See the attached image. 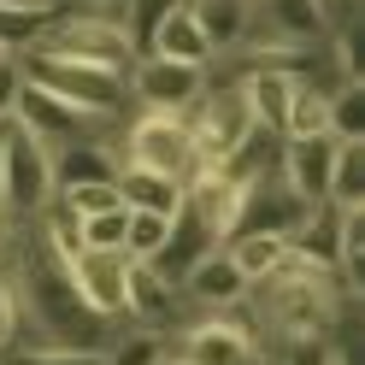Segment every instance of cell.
<instances>
[{
    "label": "cell",
    "mask_w": 365,
    "mask_h": 365,
    "mask_svg": "<svg viewBox=\"0 0 365 365\" xmlns=\"http://www.w3.org/2000/svg\"><path fill=\"white\" fill-rule=\"evenodd\" d=\"M6 259H12V283H18V336L24 341L83 348V354H106L112 341H118L124 318H101L95 307L83 301L71 265L48 247V236L36 230V218L18 224Z\"/></svg>",
    "instance_id": "6da1fadb"
},
{
    "label": "cell",
    "mask_w": 365,
    "mask_h": 365,
    "mask_svg": "<svg viewBox=\"0 0 365 365\" xmlns=\"http://www.w3.org/2000/svg\"><path fill=\"white\" fill-rule=\"evenodd\" d=\"M159 354L182 365H265V336L247 312V301H236L218 312L177 318V330L159 336Z\"/></svg>",
    "instance_id": "7a4b0ae2"
},
{
    "label": "cell",
    "mask_w": 365,
    "mask_h": 365,
    "mask_svg": "<svg viewBox=\"0 0 365 365\" xmlns=\"http://www.w3.org/2000/svg\"><path fill=\"white\" fill-rule=\"evenodd\" d=\"M24 53H53V59H77V65H101V71H118L130 77L135 65V48L124 24L112 12H95V6H71V12H48L41 36L30 41Z\"/></svg>",
    "instance_id": "3957f363"
},
{
    "label": "cell",
    "mask_w": 365,
    "mask_h": 365,
    "mask_svg": "<svg viewBox=\"0 0 365 365\" xmlns=\"http://www.w3.org/2000/svg\"><path fill=\"white\" fill-rule=\"evenodd\" d=\"M18 65H24V77L41 83L48 95L71 101L77 112H88V118H106L118 124L130 112V83L118 71H101V65H77V59H53V53H18Z\"/></svg>",
    "instance_id": "277c9868"
},
{
    "label": "cell",
    "mask_w": 365,
    "mask_h": 365,
    "mask_svg": "<svg viewBox=\"0 0 365 365\" xmlns=\"http://www.w3.org/2000/svg\"><path fill=\"white\" fill-rule=\"evenodd\" d=\"M112 148H118L124 165L165 171L177 182L195 165V135H189V124H182L177 112H135V118L124 124V142H112Z\"/></svg>",
    "instance_id": "5b68a950"
},
{
    "label": "cell",
    "mask_w": 365,
    "mask_h": 365,
    "mask_svg": "<svg viewBox=\"0 0 365 365\" xmlns=\"http://www.w3.org/2000/svg\"><path fill=\"white\" fill-rule=\"evenodd\" d=\"M12 124L24 135H36L48 153L71 148V142H101L106 135V118H88V112H77L71 101L48 95V88L30 83V77H24V88H18V101H12Z\"/></svg>",
    "instance_id": "8992f818"
},
{
    "label": "cell",
    "mask_w": 365,
    "mask_h": 365,
    "mask_svg": "<svg viewBox=\"0 0 365 365\" xmlns=\"http://www.w3.org/2000/svg\"><path fill=\"white\" fill-rule=\"evenodd\" d=\"M53 200V153L36 142V135H24L12 124L6 135V182H0V207H6L18 224L36 218L41 207Z\"/></svg>",
    "instance_id": "52a82bcc"
},
{
    "label": "cell",
    "mask_w": 365,
    "mask_h": 365,
    "mask_svg": "<svg viewBox=\"0 0 365 365\" xmlns=\"http://www.w3.org/2000/svg\"><path fill=\"white\" fill-rule=\"evenodd\" d=\"M130 101L142 112H189L200 95H207V65H182V59H159L142 53L130 65Z\"/></svg>",
    "instance_id": "ba28073f"
},
{
    "label": "cell",
    "mask_w": 365,
    "mask_h": 365,
    "mask_svg": "<svg viewBox=\"0 0 365 365\" xmlns=\"http://www.w3.org/2000/svg\"><path fill=\"white\" fill-rule=\"evenodd\" d=\"M177 301L189 307V312H218V307H236V301H247V277L236 271V259L224 254V247H212V254H200L189 271H182Z\"/></svg>",
    "instance_id": "9c48e42d"
},
{
    "label": "cell",
    "mask_w": 365,
    "mask_h": 365,
    "mask_svg": "<svg viewBox=\"0 0 365 365\" xmlns=\"http://www.w3.org/2000/svg\"><path fill=\"white\" fill-rule=\"evenodd\" d=\"M124 271H130V254L124 247H83L71 259V277L83 289V301L95 307L101 318H124ZM130 324V318H124Z\"/></svg>",
    "instance_id": "30bf717a"
},
{
    "label": "cell",
    "mask_w": 365,
    "mask_h": 365,
    "mask_svg": "<svg viewBox=\"0 0 365 365\" xmlns=\"http://www.w3.org/2000/svg\"><path fill=\"white\" fill-rule=\"evenodd\" d=\"M336 148H341V142L324 130V135H301V142H283V153H277L283 182L307 200V207L330 195V165H336Z\"/></svg>",
    "instance_id": "8fae6325"
},
{
    "label": "cell",
    "mask_w": 365,
    "mask_h": 365,
    "mask_svg": "<svg viewBox=\"0 0 365 365\" xmlns=\"http://www.w3.org/2000/svg\"><path fill=\"white\" fill-rule=\"evenodd\" d=\"M236 83H242L247 106H254V124L271 130V135H283V112L294 101V88H301V77H294L289 65H247Z\"/></svg>",
    "instance_id": "7c38bea8"
},
{
    "label": "cell",
    "mask_w": 365,
    "mask_h": 365,
    "mask_svg": "<svg viewBox=\"0 0 365 365\" xmlns=\"http://www.w3.org/2000/svg\"><path fill=\"white\" fill-rule=\"evenodd\" d=\"M171 312H177V283L159 277V265L130 259V271H124V318L130 324H165Z\"/></svg>",
    "instance_id": "4fadbf2b"
},
{
    "label": "cell",
    "mask_w": 365,
    "mask_h": 365,
    "mask_svg": "<svg viewBox=\"0 0 365 365\" xmlns=\"http://www.w3.org/2000/svg\"><path fill=\"white\" fill-rule=\"evenodd\" d=\"M189 12H195L200 36L212 41V59L242 53L247 30H254V0H189Z\"/></svg>",
    "instance_id": "5bb4252c"
},
{
    "label": "cell",
    "mask_w": 365,
    "mask_h": 365,
    "mask_svg": "<svg viewBox=\"0 0 365 365\" xmlns=\"http://www.w3.org/2000/svg\"><path fill=\"white\" fill-rule=\"evenodd\" d=\"M118 200L130 212H159V218H171L177 207H182V182L177 177H165V171H142V165H124L118 159Z\"/></svg>",
    "instance_id": "9a60e30c"
},
{
    "label": "cell",
    "mask_w": 365,
    "mask_h": 365,
    "mask_svg": "<svg viewBox=\"0 0 365 365\" xmlns=\"http://www.w3.org/2000/svg\"><path fill=\"white\" fill-rule=\"evenodd\" d=\"M112 177H118V148L106 135L101 142H71L53 153V195L71 189V182H112Z\"/></svg>",
    "instance_id": "2e32d148"
},
{
    "label": "cell",
    "mask_w": 365,
    "mask_h": 365,
    "mask_svg": "<svg viewBox=\"0 0 365 365\" xmlns=\"http://www.w3.org/2000/svg\"><path fill=\"white\" fill-rule=\"evenodd\" d=\"M148 53H159V59H182V65H212V41L200 36V24H195L189 6H177V12H165V24L153 30Z\"/></svg>",
    "instance_id": "e0dca14e"
},
{
    "label": "cell",
    "mask_w": 365,
    "mask_h": 365,
    "mask_svg": "<svg viewBox=\"0 0 365 365\" xmlns=\"http://www.w3.org/2000/svg\"><path fill=\"white\" fill-rule=\"evenodd\" d=\"M224 254L236 259V271L247 283H259L265 271H277L283 259H289V236H265V230H254V236H230L224 242Z\"/></svg>",
    "instance_id": "ac0fdd59"
},
{
    "label": "cell",
    "mask_w": 365,
    "mask_h": 365,
    "mask_svg": "<svg viewBox=\"0 0 365 365\" xmlns=\"http://www.w3.org/2000/svg\"><path fill=\"white\" fill-rule=\"evenodd\" d=\"M324 130H330V95H324V88H312V83H301V88H294V101H289V112H283V142L324 135Z\"/></svg>",
    "instance_id": "d6986e66"
},
{
    "label": "cell",
    "mask_w": 365,
    "mask_h": 365,
    "mask_svg": "<svg viewBox=\"0 0 365 365\" xmlns=\"http://www.w3.org/2000/svg\"><path fill=\"white\" fill-rule=\"evenodd\" d=\"M336 207H365V142H341L330 165V195Z\"/></svg>",
    "instance_id": "ffe728a7"
},
{
    "label": "cell",
    "mask_w": 365,
    "mask_h": 365,
    "mask_svg": "<svg viewBox=\"0 0 365 365\" xmlns=\"http://www.w3.org/2000/svg\"><path fill=\"white\" fill-rule=\"evenodd\" d=\"M0 365H106V354H83V348H48V341H6Z\"/></svg>",
    "instance_id": "44dd1931"
},
{
    "label": "cell",
    "mask_w": 365,
    "mask_h": 365,
    "mask_svg": "<svg viewBox=\"0 0 365 365\" xmlns=\"http://www.w3.org/2000/svg\"><path fill=\"white\" fill-rule=\"evenodd\" d=\"M330 135L336 142H365V83L330 88Z\"/></svg>",
    "instance_id": "7402d4cb"
},
{
    "label": "cell",
    "mask_w": 365,
    "mask_h": 365,
    "mask_svg": "<svg viewBox=\"0 0 365 365\" xmlns=\"http://www.w3.org/2000/svg\"><path fill=\"white\" fill-rule=\"evenodd\" d=\"M165 236H171V218H159V212H130V224H124V254H130V259H159Z\"/></svg>",
    "instance_id": "603a6c76"
},
{
    "label": "cell",
    "mask_w": 365,
    "mask_h": 365,
    "mask_svg": "<svg viewBox=\"0 0 365 365\" xmlns=\"http://www.w3.org/2000/svg\"><path fill=\"white\" fill-rule=\"evenodd\" d=\"M41 24H48L41 6H0V53H24L41 36Z\"/></svg>",
    "instance_id": "cb8c5ba5"
},
{
    "label": "cell",
    "mask_w": 365,
    "mask_h": 365,
    "mask_svg": "<svg viewBox=\"0 0 365 365\" xmlns=\"http://www.w3.org/2000/svg\"><path fill=\"white\" fill-rule=\"evenodd\" d=\"M59 200H65L77 218H95V212L124 207V200H118V182H71V189H59Z\"/></svg>",
    "instance_id": "d4e9b609"
},
{
    "label": "cell",
    "mask_w": 365,
    "mask_h": 365,
    "mask_svg": "<svg viewBox=\"0 0 365 365\" xmlns=\"http://www.w3.org/2000/svg\"><path fill=\"white\" fill-rule=\"evenodd\" d=\"M124 224H130V207L83 218V247H124Z\"/></svg>",
    "instance_id": "484cf974"
},
{
    "label": "cell",
    "mask_w": 365,
    "mask_h": 365,
    "mask_svg": "<svg viewBox=\"0 0 365 365\" xmlns=\"http://www.w3.org/2000/svg\"><path fill=\"white\" fill-rule=\"evenodd\" d=\"M18 341V283H12V259L0 254V348Z\"/></svg>",
    "instance_id": "4316f807"
},
{
    "label": "cell",
    "mask_w": 365,
    "mask_h": 365,
    "mask_svg": "<svg viewBox=\"0 0 365 365\" xmlns=\"http://www.w3.org/2000/svg\"><path fill=\"white\" fill-rule=\"evenodd\" d=\"M283 365H348V359H341L336 348H324V336H312V341H289Z\"/></svg>",
    "instance_id": "83f0119b"
},
{
    "label": "cell",
    "mask_w": 365,
    "mask_h": 365,
    "mask_svg": "<svg viewBox=\"0 0 365 365\" xmlns=\"http://www.w3.org/2000/svg\"><path fill=\"white\" fill-rule=\"evenodd\" d=\"M18 88H24V65H18V53H0V118H12Z\"/></svg>",
    "instance_id": "f1b7e54d"
},
{
    "label": "cell",
    "mask_w": 365,
    "mask_h": 365,
    "mask_svg": "<svg viewBox=\"0 0 365 365\" xmlns=\"http://www.w3.org/2000/svg\"><path fill=\"white\" fill-rule=\"evenodd\" d=\"M12 236H18V218H12L6 207H0V254H6V247H12Z\"/></svg>",
    "instance_id": "f546056e"
},
{
    "label": "cell",
    "mask_w": 365,
    "mask_h": 365,
    "mask_svg": "<svg viewBox=\"0 0 365 365\" xmlns=\"http://www.w3.org/2000/svg\"><path fill=\"white\" fill-rule=\"evenodd\" d=\"M36 6H41V12H71L77 0H36Z\"/></svg>",
    "instance_id": "4dcf8cb0"
},
{
    "label": "cell",
    "mask_w": 365,
    "mask_h": 365,
    "mask_svg": "<svg viewBox=\"0 0 365 365\" xmlns=\"http://www.w3.org/2000/svg\"><path fill=\"white\" fill-rule=\"evenodd\" d=\"M77 6H95V12H112V6H118V0H77Z\"/></svg>",
    "instance_id": "1f68e13d"
},
{
    "label": "cell",
    "mask_w": 365,
    "mask_h": 365,
    "mask_svg": "<svg viewBox=\"0 0 365 365\" xmlns=\"http://www.w3.org/2000/svg\"><path fill=\"white\" fill-rule=\"evenodd\" d=\"M153 365H182V359H165V354H159V359H153Z\"/></svg>",
    "instance_id": "d6a6232c"
}]
</instances>
